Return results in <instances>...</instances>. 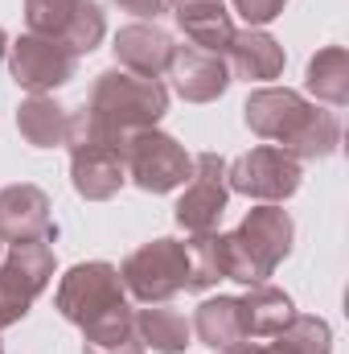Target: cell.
Returning <instances> with one entry per match:
<instances>
[{
    "instance_id": "obj_4",
    "label": "cell",
    "mask_w": 349,
    "mask_h": 354,
    "mask_svg": "<svg viewBox=\"0 0 349 354\" xmlns=\"http://www.w3.org/2000/svg\"><path fill=\"white\" fill-rule=\"evenodd\" d=\"M123 292L140 305H165L177 292H189V248L185 239H152L140 243L123 264H119Z\"/></svg>"
},
{
    "instance_id": "obj_22",
    "label": "cell",
    "mask_w": 349,
    "mask_h": 354,
    "mask_svg": "<svg viewBox=\"0 0 349 354\" xmlns=\"http://www.w3.org/2000/svg\"><path fill=\"white\" fill-rule=\"evenodd\" d=\"M132 305L94 322L90 330H83V354H144V342L136 334V322H132Z\"/></svg>"
},
{
    "instance_id": "obj_12",
    "label": "cell",
    "mask_w": 349,
    "mask_h": 354,
    "mask_svg": "<svg viewBox=\"0 0 349 354\" xmlns=\"http://www.w3.org/2000/svg\"><path fill=\"white\" fill-rule=\"evenodd\" d=\"M54 239H58V223H54L50 194L29 181L4 185L0 189V243L17 248V243H54Z\"/></svg>"
},
{
    "instance_id": "obj_25",
    "label": "cell",
    "mask_w": 349,
    "mask_h": 354,
    "mask_svg": "<svg viewBox=\"0 0 349 354\" xmlns=\"http://www.w3.org/2000/svg\"><path fill=\"white\" fill-rule=\"evenodd\" d=\"M103 37H107V17H103L99 0H83V4L74 8L70 25L62 29V37H58V41L83 58V54H90V50H99V41H103Z\"/></svg>"
},
{
    "instance_id": "obj_27",
    "label": "cell",
    "mask_w": 349,
    "mask_h": 354,
    "mask_svg": "<svg viewBox=\"0 0 349 354\" xmlns=\"http://www.w3.org/2000/svg\"><path fill=\"white\" fill-rule=\"evenodd\" d=\"M283 4L288 0H235V12L247 21V29H259V25L275 21L283 12Z\"/></svg>"
},
{
    "instance_id": "obj_20",
    "label": "cell",
    "mask_w": 349,
    "mask_h": 354,
    "mask_svg": "<svg viewBox=\"0 0 349 354\" xmlns=\"http://www.w3.org/2000/svg\"><path fill=\"white\" fill-rule=\"evenodd\" d=\"M304 87L312 99L329 103V107H346L349 103V54L346 46H325L308 58L304 71Z\"/></svg>"
},
{
    "instance_id": "obj_21",
    "label": "cell",
    "mask_w": 349,
    "mask_h": 354,
    "mask_svg": "<svg viewBox=\"0 0 349 354\" xmlns=\"http://www.w3.org/2000/svg\"><path fill=\"white\" fill-rule=\"evenodd\" d=\"M189 326H193L197 342H201V346H210V351H222V346L243 342L239 297H210V301H201Z\"/></svg>"
},
{
    "instance_id": "obj_11",
    "label": "cell",
    "mask_w": 349,
    "mask_h": 354,
    "mask_svg": "<svg viewBox=\"0 0 349 354\" xmlns=\"http://www.w3.org/2000/svg\"><path fill=\"white\" fill-rule=\"evenodd\" d=\"M70 185L87 202H107L119 194L123 177V149L119 140L103 136H70Z\"/></svg>"
},
{
    "instance_id": "obj_8",
    "label": "cell",
    "mask_w": 349,
    "mask_h": 354,
    "mask_svg": "<svg viewBox=\"0 0 349 354\" xmlns=\"http://www.w3.org/2000/svg\"><path fill=\"white\" fill-rule=\"evenodd\" d=\"M54 248L50 243H17L0 256V330L17 326L33 301L54 280Z\"/></svg>"
},
{
    "instance_id": "obj_13",
    "label": "cell",
    "mask_w": 349,
    "mask_h": 354,
    "mask_svg": "<svg viewBox=\"0 0 349 354\" xmlns=\"http://www.w3.org/2000/svg\"><path fill=\"white\" fill-rule=\"evenodd\" d=\"M111 50H115V66L119 71H132L140 79H165L177 41L157 21H136V25H123L115 33Z\"/></svg>"
},
{
    "instance_id": "obj_19",
    "label": "cell",
    "mask_w": 349,
    "mask_h": 354,
    "mask_svg": "<svg viewBox=\"0 0 349 354\" xmlns=\"http://www.w3.org/2000/svg\"><path fill=\"white\" fill-rule=\"evenodd\" d=\"M132 322H136V334H140L144 351L152 346V351H161V354H181L189 346V338H193L189 317H185L181 309H173V301H165V305H144V309L132 313Z\"/></svg>"
},
{
    "instance_id": "obj_18",
    "label": "cell",
    "mask_w": 349,
    "mask_h": 354,
    "mask_svg": "<svg viewBox=\"0 0 349 354\" xmlns=\"http://www.w3.org/2000/svg\"><path fill=\"white\" fill-rule=\"evenodd\" d=\"M17 132L33 149H58L70 140V107H62L54 95H29L17 107Z\"/></svg>"
},
{
    "instance_id": "obj_9",
    "label": "cell",
    "mask_w": 349,
    "mask_h": 354,
    "mask_svg": "<svg viewBox=\"0 0 349 354\" xmlns=\"http://www.w3.org/2000/svg\"><path fill=\"white\" fill-rule=\"evenodd\" d=\"M230 202V181H226V161L218 153H197L193 174L185 181L181 198L173 206V218L185 235H210L218 231L222 214Z\"/></svg>"
},
{
    "instance_id": "obj_29",
    "label": "cell",
    "mask_w": 349,
    "mask_h": 354,
    "mask_svg": "<svg viewBox=\"0 0 349 354\" xmlns=\"http://www.w3.org/2000/svg\"><path fill=\"white\" fill-rule=\"evenodd\" d=\"M214 354H267V346H259L255 338H243V342H235V346H222V351Z\"/></svg>"
},
{
    "instance_id": "obj_15",
    "label": "cell",
    "mask_w": 349,
    "mask_h": 354,
    "mask_svg": "<svg viewBox=\"0 0 349 354\" xmlns=\"http://www.w3.org/2000/svg\"><path fill=\"white\" fill-rule=\"evenodd\" d=\"M222 58L230 66V79L243 83H271L283 75V46L263 29H235Z\"/></svg>"
},
{
    "instance_id": "obj_7",
    "label": "cell",
    "mask_w": 349,
    "mask_h": 354,
    "mask_svg": "<svg viewBox=\"0 0 349 354\" xmlns=\"http://www.w3.org/2000/svg\"><path fill=\"white\" fill-rule=\"evenodd\" d=\"M226 181H230V194H247L259 206H279L300 189L304 161H296L279 145H255L251 153L226 161Z\"/></svg>"
},
{
    "instance_id": "obj_3",
    "label": "cell",
    "mask_w": 349,
    "mask_h": 354,
    "mask_svg": "<svg viewBox=\"0 0 349 354\" xmlns=\"http://www.w3.org/2000/svg\"><path fill=\"white\" fill-rule=\"evenodd\" d=\"M292 214L283 206H255L230 235H222V268L226 280L263 284L275 268L292 256Z\"/></svg>"
},
{
    "instance_id": "obj_10",
    "label": "cell",
    "mask_w": 349,
    "mask_h": 354,
    "mask_svg": "<svg viewBox=\"0 0 349 354\" xmlns=\"http://www.w3.org/2000/svg\"><path fill=\"white\" fill-rule=\"evenodd\" d=\"M8 75L29 95H50V91L66 87L79 75V54L66 50L58 37L25 33L8 46Z\"/></svg>"
},
{
    "instance_id": "obj_24",
    "label": "cell",
    "mask_w": 349,
    "mask_h": 354,
    "mask_svg": "<svg viewBox=\"0 0 349 354\" xmlns=\"http://www.w3.org/2000/svg\"><path fill=\"white\" fill-rule=\"evenodd\" d=\"M185 248H189V292H206L218 280H226V268H222V235L218 231L189 235Z\"/></svg>"
},
{
    "instance_id": "obj_26",
    "label": "cell",
    "mask_w": 349,
    "mask_h": 354,
    "mask_svg": "<svg viewBox=\"0 0 349 354\" xmlns=\"http://www.w3.org/2000/svg\"><path fill=\"white\" fill-rule=\"evenodd\" d=\"M79 4L83 0H25V25H29V33L62 37V29L70 25Z\"/></svg>"
},
{
    "instance_id": "obj_30",
    "label": "cell",
    "mask_w": 349,
    "mask_h": 354,
    "mask_svg": "<svg viewBox=\"0 0 349 354\" xmlns=\"http://www.w3.org/2000/svg\"><path fill=\"white\" fill-rule=\"evenodd\" d=\"M4 54H8V37H4V29H0V62H4Z\"/></svg>"
},
{
    "instance_id": "obj_17",
    "label": "cell",
    "mask_w": 349,
    "mask_h": 354,
    "mask_svg": "<svg viewBox=\"0 0 349 354\" xmlns=\"http://www.w3.org/2000/svg\"><path fill=\"white\" fill-rule=\"evenodd\" d=\"M296 317V305L283 288L275 284H247V292L239 297V322H243V338H275L288 322Z\"/></svg>"
},
{
    "instance_id": "obj_28",
    "label": "cell",
    "mask_w": 349,
    "mask_h": 354,
    "mask_svg": "<svg viewBox=\"0 0 349 354\" xmlns=\"http://www.w3.org/2000/svg\"><path fill=\"white\" fill-rule=\"evenodd\" d=\"M115 8L136 17V21H157V17H165L173 8V0H115Z\"/></svg>"
},
{
    "instance_id": "obj_23",
    "label": "cell",
    "mask_w": 349,
    "mask_h": 354,
    "mask_svg": "<svg viewBox=\"0 0 349 354\" xmlns=\"http://www.w3.org/2000/svg\"><path fill=\"white\" fill-rule=\"evenodd\" d=\"M267 354H333V330H329L321 317L296 313V317L271 338Z\"/></svg>"
},
{
    "instance_id": "obj_16",
    "label": "cell",
    "mask_w": 349,
    "mask_h": 354,
    "mask_svg": "<svg viewBox=\"0 0 349 354\" xmlns=\"http://www.w3.org/2000/svg\"><path fill=\"white\" fill-rule=\"evenodd\" d=\"M173 17L189 46L226 54V46L235 37V17L226 12L222 0H173Z\"/></svg>"
},
{
    "instance_id": "obj_32",
    "label": "cell",
    "mask_w": 349,
    "mask_h": 354,
    "mask_svg": "<svg viewBox=\"0 0 349 354\" xmlns=\"http://www.w3.org/2000/svg\"><path fill=\"white\" fill-rule=\"evenodd\" d=\"M0 354H4V342H0Z\"/></svg>"
},
{
    "instance_id": "obj_2",
    "label": "cell",
    "mask_w": 349,
    "mask_h": 354,
    "mask_svg": "<svg viewBox=\"0 0 349 354\" xmlns=\"http://www.w3.org/2000/svg\"><path fill=\"white\" fill-rule=\"evenodd\" d=\"M169 111V87L161 79H140L132 71H103L94 75L83 107L70 111V136H103L119 140L140 128H157Z\"/></svg>"
},
{
    "instance_id": "obj_31",
    "label": "cell",
    "mask_w": 349,
    "mask_h": 354,
    "mask_svg": "<svg viewBox=\"0 0 349 354\" xmlns=\"http://www.w3.org/2000/svg\"><path fill=\"white\" fill-rule=\"evenodd\" d=\"M0 256H4V243H0Z\"/></svg>"
},
{
    "instance_id": "obj_1",
    "label": "cell",
    "mask_w": 349,
    "mask_h": 354,
    "mask_svg": "<svg viewBox=\"0 0 349 354\" xmlns=\"http://www.w3.org/2000/svg\"><path fill=\"white\" fill-rule=\"evenodd\" d=\"M243 120L259 140L288 149L296 161H325L341 145V120L329 107L308 103L292 87L251 91L243 103Z\"/></svg>"
},
{
    "instance_id": "obj_6",
    "label": "cell",
    "mask_w": 349,
    "mask_h": 354,
    "mask_svg": "<svg viewBox=\"0 0 349 354\" xmlns=\"http://www.w3.org/2000/svg\"><path fill=\"white\" fill-rule=\"evenodd\" d=\"M119 149H123V177L144 194H173L193 174V157L185 153V145L161 128L128 132Z\"/></svg>"
},
{
    "instance_id": "obj_5",
    "label": "cell",
    "mask_w": 349,
    "mask_h": 354,
    "mask_svg": "<svg viewBox=\"0 0 349 354\" xmlns=\"http://www.w3.org/2000/svg\"><path fill=\"white\" fill-rule=\"evenodd\" d=\"M54 309H58L70 326H79V330H90L94 322H103V317L128 309V292H123L119 268L107 264V260L74 264L62 280H58Z\"/></svg>"
},
{
    "instance_id": "obj_14",
    "label": "cell",
    "mask_w": 349,
    "mask_h": 354,
    "mask_svg": "<svg viewBox=\"0 0 349 354\" xmlns=\"http://www.w3.org/2000/svg\"><path fill=\"white\" fill-rule=\"evenodd\" d=\"M169 79L185 103H214L230 87V66L222 54H210L197 46H177L173 62H169Z\"/></svg>"
}]
</instances>
